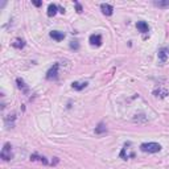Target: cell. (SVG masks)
Listing matches in <instances>:
<instances>
[{"instance_id": "cell-17", "label": "cell", "mask_w": 169, "mask_h": 169, "mask_svg": "<svg viewBox=\"0 0 169 169\" xmlns=\"http://www.w3.org/2000/svg\"><path fill=\"white\" fill-rule=\"evenodd\" d=\"M16 83H17L19 89H23L24 91H26V86H25V83H24V81L21 79V78H16Z\"/></svg>"}, {"instance_id": "cell-4", "label": "cell", "mask_w": 169, "mask_h": 169, "mask_svg": "<svg viewBox=\"0 0 169 169\" xmlns=\"http://www.w3.org/2000/svg\"><path fill=\"white\" fill-rule=\"evenodd\" d=\"M58 67H59V64H54L53 66L48 70V73H46V79H49V81L56 79V78L58 77Z\"/></svg>"}, {"instance_id": "cell-14", "label": "cell", "mask_w": 169, "mask_h": 169, "mask_svg": "<svg viewBox=\"0 0 169 169\" xmlns=\"http://www.w3.org/2000/svg\"><path fill=\"white\" fill-rule=\"evenodd\" d=\"M12 46L16 49H23L24 46H25V41H24L23 39H16L15 41L12 42Z\"/></svg>"}, {"instance_id": "cell-15", "label": "cell", "mask_w": 169, "mask_h": 169, "mask_svg": "<svg viewBox=\"0 0 169 169\" xmlns=\"http://www.w3.org/2000/svg\"><path fill=\"white\" fill-rule=\"evenodd\" d=\"M106 131H107V127H106L103 123H99V126L95 127V133H97V135H102V133H105Z\"/></svg>"}, {"instance_id": "cell-5", "label": "cell", "mask_w": 169, "mask_h": 169, "mask_svg": "<svg viewBox=\"0 0 169 169\" xmlns=\"http://www.w3.org/2000/svg\"><path fill=\"white\" fill-rule=\"evenodd\" d=\"M130 147H131V143H126V144H124V148L122 149V152H120V157H122V159L127 160V159H130V157L135 156V153L131 151Z\"/></svg>"}, {"instance_id": "cell-7", "label": "cell", "mask_w": 169, "mask_h": 169, "mask_svg": "<svg viewBox=\"0 0 169 169\" xmlns=\"http://www.w3.org/2000/svg\"><path fill=\"white\" fill-rule=\"evenodd\" d=\"M100 9H102L103 15H106V16H111L114 13L112 5L107 4V3H102V4H100Z\"/></svg>"}, {"instance_id": "cell-6", "label": "cell", "mask_w": 169, "mask_h": 169, "mask_svg": "<svg viewBox=\"0 0 169 169\" xmlns=\"http://www.w3.org/2000/svg\"><path fill=\"white\" fill-rule=\"evenodd\" d=\"M153 94H155V97H157V98H165L167 95L169 94V91L165 87H161V86H159L157 89H155L153 90Z\"/></svg>"}, {"instance_id": "cell-9", "label": "cell", "mask_w": 169, "mask_h": 169, "mask_svg": "<svg viewBox=\"0 0 169 169\" xmlns=\"http://www.w3.org/2000/svg\"><path fill=\"white\" fill-rule=\"evenodd\" d=\"M49 34H50V37L53 40H56V41H62V40L65 39V33L64 32H59V31H52Z\"/></svg>"}, {"instance_id": "cell-20", "label": "cell", "mask_w": 169, "mask_h": 169, "mask_svg": "<svg viewBox=\"0 0 169 169\" xmlns=\"http://www.w3.org/2000/svg\"><path fill=\"white\" fill-rule=\"evenodd\" d=\"M32 3H33V4L36 5V7H40V5L42 4V1H32Z\"/></svg>"}, {"instance_id": "cell-12", "label": "cell", "mask_w": 169, "mask_h": 169, "mask_svg": "<svg viewBox=\"0 0 169 169\" xmlns=\"http://www.w3.org/2000/svg\"><path fill=\"white\" fill-rule=\"evenodd\" d=\"M31 160L32 161H40V163H42V164H49L48 163V160L45 159L44 156H40V155H37V153H33V155H31Z\"/></svg>"}, {"instance_id": "cell-19", "label": "cell", "mask_w": 169, "mask_h": 169, "mask_svg": "<svg viewBox=\"0 0 169 169\" xmlns=\"http://www.w3.org/2000/svg\"><path fill=\"white\" fill-rule=\"evenodd\" d=\"M70 48L72 49H78L79 48V44H78V41H72L70 42Z\"/></svg>"}, {"instance_id": "cell-8", "label": "cell", "mask_w": 169, "mask_h": 169, "mask_svg": "<svg viewBox=\"0 0 169 169\" xmlns=\"http://www.w3.org/2000/svg\"><path fill=\"white\" fill-rule=\"evenodd\" d=\"M89 41L91 45H95V46H100L102 45V36L100 34H91L89 39Z\"/></svg>"}, {"instance_id": "cell-3", "label": "cell", "mask_w": 169, "mask_h": 169, "mask_svg": "<svg viewBox=\"0 0 169 169\" xmlns=\"http://www.w3.org/2000/svg\"><path fill=\"white\" fill-rule=\"evenodd\" d=\"M157 58H159L160 65H164L167 62V59L169 58V48L168 46H164V48L159 49L157 52Z\"/></svg>"}, {"instance_id": "cell-13", "label": "cell", "mask_w": 169, "mask_h": 169, "mask_svg": "<svg viewBox=\"0 0 169 169\" xmlns=\"http://www.w3.org/2000/svg\"><path fill=\"white\" fill-rule=\"evenodd\" d=\"M87 86V82H73L72 83V89L73 90H77V91H81V90H83L84 87Z\"/></svg>"}, {"instance_id": "cell-2", "label": "cell", "mask_w": 169, "mask_h": 169, "mask_svg": "<svg viewBox=\"0 0 169 169\" xmlns=\"http://www.w3.org/2000/svg\"><path fill=\"white\" fill-rule=\"evenodd\" d=\"M0 156H1V159L4 160V161H8V160L12 159V145H11L9 143H5L4 144Z\"/></svg>"}, {"instance_id": "cell-10", "label": "cell", "mask_w": 169, "mask_h": 169, "mask_svg": "<svg viewBox=\"0 0 169 169\" xmlns=\"http://www.w3.org/2000/svg\"><path fill=\"white\" fill-rule=\"evenodd\" d=\"M136 28H137L141 33H148V31H149V26H148V24H147L145 21H137Z\"/></svg>"}, {"instance_id": "cell-18", "label": "cell", "mask_w": 169, "mask_h": 169, "mask_svg": "<svg viewBox=\"0 0 169 169\" xmlns=\"http://www.w3.org/2000/svg\"><path fill=\"white\" fill-rule=\"evenodd\" d=\"M74 5H75V9H77V12H78V13H82V11H83L82 5H81L78 1H74Z\"/></svg>"}, {"instance_id": "cell-11", "label": "cell", "mask_w": 169, "mask_h": 169, "mask_svg": "<svg viewBox=\"0 0 169 169\" xmlns=\"http://www.w3.org/2000/svg\"><path fill=\"white\" fill-rule=\"evenodd\" d=\"M59 11V8L57 7L56 4H49L48 7V16L49 17H53V16H56V13Z\"/></svg>"}, {"instance_id": "cell-16", "label": "cell", "mask_w": 169, "mask_h": 169, "mask_svg": "<svg viewBox=\"0 0 169 169\" xmlns=\"http://www.w3.org/2000/svg\"><path fill=\"white\" fill-rule=\"evenodd\" d=\"M153 4L159 8H167L169 7V0H165V1H153Z\"/></svg>"}, {"instance_id": "cell-1", "label": "cell", "mask_w": 169, "mask_h": 169, "mask_svg": "<svg viewBox=\"0 0 169 169\" xmlns=\"http://www.w3.org/2000/svg\"><path fill=\"white\" fill-rule=\"evenodd\" d=\"M140 149L143 152H148V153H156V152L161 151V145L159 143H143L140 145Z\"/></svg>"}]
</instances>
